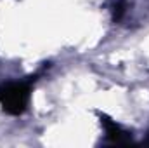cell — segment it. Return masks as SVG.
Instances as JSON below:
<instances>
[{
	"instance_id": "cell-2",
	"label": "cell",
	"mask_w": 149,
	"mask_h": 148,
	"mask_svg": "<svg viewBox=\"0 0 149 148\" xmlns=\"http://www.w3.org/2000/svg\"><path fill=\"white\" fill-rule=\"evenodd\" d=\"M101 120H102V124H104L106 136H108V140H109L111 143L123 145V143H128V141H130V134H128V132H125V131L116 124V122H113V120L106 118V117H102Z\"/></svg>"
},
{
	"instance_id": "cell-1",
	"label": "cell",
	"mask_w": 149,
	"mask_h": 148,
	"mask_svg": "<svg viewBox=\"0 0 149 148\" xmlns=\"http://www.w3.org/2000/svg\"><path fill=\"white\" fill-rule=\"evenodd\" d=\"M31 80L26 82H9L0 85V105L10 115H19L26 110L30 101Z\"/></svg>"
}]
</instances>
